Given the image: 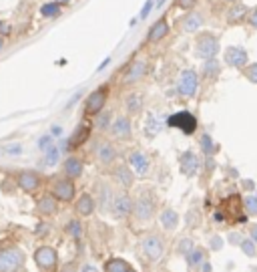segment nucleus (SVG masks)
Instances as JSON below:
<instances>
[{"mask_svg":"<svg viewBox=\"0 0 257 272\" xmlns=\"http://www.w3.org/2000/svg\"><path fill=\"white\" fill-rule=\"evenodd\" d=\"M54 2H56V4H69L71 0H54Z\"/></svg>","mask_w":257,"mask_h":272,"instance_id":"nucleus-52","label":"nucleus"},{"mask_svg":"<svg viewBox=\"0 0 257 272\" xmlns=\"http://www.w3.org/2000/svg\"><path fill=\"white\" fill-rule=\"evenodd\" d=\"M139 250L147 262H161L165 256V238L157 232L145 234L139 242Z\"/></svg>","mask_w":257,"mask_h":272,"instance_id":"nucleus-3","label":"nucleus"},{"mask_svg":"<svg viewBox=\"0 0 257 272\" xmlns=\"http://www.w3.org/2000/svg\"><path fill=\"white\" fill-rule=\"evenodd\" d=\"M64 232H67V236H71L73 240H80V238H82V232H84L82 222H80L78 218L69 220V222H67V226H64Z\"/></svg>","mask_w":257,"mask_h":272,"instance_id":"nucleus-33","label":"nucleus"},{"mask_svg":"<svg viewBox=\"0 0 257 272\" xmlns=\"http://www.w3.org/2000/svg\"><path fill=\"white\" fill-rule=\"evenodd\" d=\"M165 127V121L155 113V111H149L147 117H145V125H143V133L149 137V139H153L157 137Z\"/></svg>","mask_w":257,"mask_h":272,"instance_id":"nucleus-25","label":"nucleus"},{"mask_svg":"<svg viewBox=\"0 0 257 272\" xmlns=\"http://www.w3.org/2000/svg\"><path fill=\"white\" fill-rule=\"evenodd\" d=\"M111 178L121 185V190H131V187L135 185V172L131 170V165L128 163H115L111 167Z\"/></svg>","mask_w":257,"mask_h":272,"instance_id":"nucleus-14","label":"nucleus"},{"mask_svg":"<svg viewBox=\"0 0 257 272\" xmlns=\"http://www.w3.org/2000/svg\"><path fill=\"white\" fill-rule=\"evenodd\" d=\"M0 272H26V254L16 242L0 244Z\"/></svg>","mask_w":257,"mask_h":272,"instance_id":"nucleus-2","label":"nucleus"},{"mask_svg":"<svg viewBox=\"0 0 257 272\" xmlns=\"http://www.w3.org/2000/svg\"><path fill=\"white\" fill-rule=\"evenodd\" d=\"M80 272H101V270H97L95 266H91V264H87V266H82V270Z\"/></svg>","mask_w":257,"mask_h":272,"instance_id":"nucleus-51","label":"nucleus"},{"mask_svg":"<svg viewBox=\"0 0 257 272\" xmlns=\"http://www.w3.org/2000/svg\"><path fill=\"white\" fill-rule=\"evenodd\" d=\"M2 49H4V38H0V53H2Z\"/></svg>","mask_w":257,"mask_h":272,"instance_id":"nucleus-54","label":"nucleus"},{"mask_svg":"<svg viewBox=\"0 0 257 272\" xmlns=\"http://www.w3.org/2000/svg\"><path fill=\"white\" fill-rule=\"evenodd\" d=\"M227 2H239V0H227Z\"/></svg>","mask_w":257,"mask_h":272,"instance_id":"nucleus-55","label":"nucleus"},{"mask_svg":"<svg viewBox=\"0 0 257 272\" xmlns=\"http://www.w3.org/2000/svg\"><path fill=\"white\" fill-rule=\"evenodd\" d=\"M145 107V97L141 91H131L125 97V113L127 117H137L143 113Z\"/></svg>","mask_w":257,"mask_h":272,"instance_id":"nucleus-21","label":"nucleus"},{"mask_svg":"<svg viewBox=\"0 0 257 272\" xmlns=\"http://www.w3.org/2000/svg\"><path fill=\"white\" fill-rule=\"evenodd\" d=\"M111 137L119 139V141H127V139H131L133 135V123H131V117H127V115H119L115 117L113 125H111V129H109Z\"/></svg>","mask_w":257,"mask_h":272,"instance_id":"nucleus-18","label":"nucleus"},{"mask_svg":"<svg viewBox=\"0 0 257 272\" xmlns=\"http://www.w3.org/2000/svg\"><path fill=\"white\" fill-rule=\"evenodd\" d=\"M195 55L199 59H215L219 55V38L211 32H201L195 38Z\"/></svg>","mask_w":257,"mask_h":272,"instance_id":"nucleus-10","label":"nucleus"},{"mask_svg":"<svg viewBox=\"0 0 257 272\" xmlns=\"http://www.w3.org/2000/svg\"><path fill=\"white\" fill-rule=\"evenodd\" d=\"M113 113L111 111H106V109H103L99 115H95V123H93V127L99 131V133H106L111 129V125H113Z\"/></svg>","mask_w":257,"mask_h":272,"instance_id":"nucleus-31","label":"nucleus"},{"mask_svg":"<svg viewBox=\"0 0 257 272\" xmlns=\"http://www.w3.org/2000/svg\"><path fill=\"white\" fill-rule=\"evenodd\" d=\"M195 272H213V266H211V262H209V260H205V262H203V264H201Z\"/></svg>","mask_w":257,"mask_h":272,"instance_id":"nucleus-48","label":"nucleus"},{"mask_svg":"<svg viewBox=\"0 0 257 272\" xmlns=\"http://www.w3.org/2000/svg\"><path fill=\"white\" fill-rule=\"evenodd\" d=\"M239 248H241V252H243L245 256H249V258H253L255 252H257V244H255L251 238H241Z\"/></svg>","mask_w":257,"mask_h":272,"instance_id":"nucleus-37","label":"nucleus"},{"mask_svg":"<svg viewBox=\"0 0 257 272\" xmlns=\"http://www.w3.org/2000/svg\"><path fill=\"white\" fill-rule=\"evenodd\" d=\"M199 145H201V150H203L205 155H213L217 151V145H215V141H213V137L209 133H203L199 137Z\"/></svg>","mask_w":257,"mask_h":272,"instance_id":"nucleus-34","label":"nucleus"},{"mask_svg":"<svg viewBox=\"0 0 257 272\" xmlns=\"http://www.w3.org/2000/svg\"><path fill=\"white\" fill-rule=\"evenodd\" d=\"M58 157H60V151H58V148L54 145V148H51L49 151H47V155H45V165H56V161H58Z\"/></svg>","mask_w":257,"mask_h":272,"instance_id":"nucleus-39","label":"nucleus"},{"mask_svg":"<svg viewBox=\"0 0 257 272\" xmlns=\"http://www.w3.org/2000/svg\"><path fill=\"white\" fill-rule=\"evenodd\" d=\"M95 210H97V200L93 194L84 192L75 200V212L78 218H91L95 214Z\"/></svg>","mask_w":257,"mask_h":272,"instance_id":"nucleus-20","label":"nucleus"},{"mask_svg":"<svg viewBox=\"0 0 257 272\" xmlns=\"http://www.w3.org/2000/svg\"><path fill=\"white\" fill-rule=\"evenodd\" d=\"M20 150H23V148H20L18 143H16V145H12V148H6V151H8V153H20Z\"/></svg>","mask_w":257,"mask_h":272,"instance_id":"nucleus-50","label":"nucleus"},{"mask_svg":"<svg viewBox=\"0 0 257 272\" xmlns=\"http://www.w3.org/2000/svg\"><path fill=\"white\" fill-rule=\"evenodd\" d=\"M203 25H205L203 14L201 12H191V14H185V18L181 20V30L183 32H197Z\"/></svg>","mask_w":257,"mask_h":272,"instance_id":"nucleus-29","label":"nucleus"},{"mask_svg":"<svg viewBox=\"0 0 257 272\" xmlns=\"http://www.w3.org/2000/svg\"><path fill=\"white\" fill-rule=\"evenodd\" d=\"M51 148H54V143H52V135H45V137H40L38 139V150L40 151H49Z\"/></svg>","mask_w":257,"mask_h":272,"instance_id":"nucleus-41","label":"nucleus"},{"mask_svg":"<svg viewBox=\"0 0 257 272\" xmlns=\"http://www.w3.org/2000/svg\"><path fill=\"white\" fill-rule=\"evenodd\" d=\"M157 214H159V204H157L155 190H151V187H141L139 194L135 196L133 218L139 224H147V222H151Z\"/></svg>","mask_w":257,"mask_h":272,"instance_id":"nucleus-1","label":"nucleus"},{"mask_svg":"<svg viewBox=\"0 0 257 272\" xmlns=\"http://www.w3.org/2000/svg\"><path fill=\"white\" fill-rule=\"evenodd\" d=\"M193 248H195V240L189 238V236H185V238H181V240H179V244H177V254H181V256L185 258Z\"/></svg>","mask_w":257,"mask_h":272,"instance_id":"nucleus-35","label":"nucleus"},{"mask_svg":"<svg viewBox=\"0 0 257 272\" xmlns=\"http://www.w3.org/2000/svg\"><path fill=\"white\" fill-rule=\"evenodd\" d=\"M167 125L173 129L183 131L185 135H193L197 131V117L193 115L191 111H177L167 119Z\"/></svg>","mask_w":257,"mask_h":272,"instance_id":"nucleus-11","label":"nucleus"},{"mask_svg":"<svg viewBox=\"0 0 257 272\" xmlns=\"http://www.w3.org/2000/svg\"><path fill=\"white\" fill-rule=\"evenodd\" d=\"M205 260H209V258H207V250L201 248V246H195V248H193L191 252L185 256V262H187V266H189L191 270H197Z\"/></svg>","mask_w":257,"mask_h":272,"instance_id":"nucleus-30","label":"nucleus"},{"mask_svg":"<svg viewBox=\"0 0 257 272\" xmlns=\"http://www.w3.org/2000/svg\"><path fill=\"white\" fill-rule=\"evenodd\" d=\"M58 210H60V202L51 192L40 194V198L36 200V212L40 218H52L58 214Z\"/></svg>","mask_w":257,"mask_h":272,"instance_id":"nucleus-17","label":"nucleus"},{"mask_svg":"<svg viewBox=\"0 0 257 272\" xmlns=\"http://www.w3.org/2000/svg\"><path fill=\"white\" fill-rule=\"evenodd\" d=\"M12 32V27L6 23V20H0V38L2 36H8Z\"/></svg>","mask_w":257,"mask_h":272,"instance_id":"nucleus-44","label":"nucleus"},{"mask_svg":"<svg viewBox=\"0 0 257 272\" xmlns=\"http://www.w3.org/2000/svg\"><path fill=\"white\" fill-rule=\"evenodd\" d=\"M62 174L71 180H78L84 174V161L78 155H69L62 161Z\"/></svg>","mask_w":257,"mask_h":272,"instance_id":"nucleus-24","label":"nucleus"},{"mask_svg":"<svg viewBox=\"0 0 257 272\" xmlns=\"http://www.w3.org/2000/svg\"><path fill=\"white\" fill-rule=\"evenodd\" d=\"M169 34V23L165 18H161V20H157V23L149 29V34H147V43H151V45H157V43H161V40L165 38Z\"/></svg>","mask_w":257,"mask_h":272,"instance_id":"nucleus-28","label":"nucleus"},{"mask_svg":"<svg viewBox=\"0 0 257 272\" xmlns=\"http://www.w3.org/2000/svg\"><path fill=\"white\" fill-rule=\"evenodd\" d=\"M221 62L217 60V59H209V60H205L203 62V69H201V81H205V83H215L217 79H219V75H221Z\"/></svg>","mask_w":257,"mask_h":272,"instance_id":"nucleus-26","label":"nucleus"},{"mask_svg":"<svg viewBox=\"0 0 257 272\" xmlns=\"http://www.w3.org/2000/svg\"><path fill=\"white\" fill-rule=\"evenodd\" d=\"M241 71H243V77L247 81H251V83H255V85H257V62H251V65H247Z\"/></svg>","mask_w":257,"mask_h":272,"instance_id":"nucleus-40","label":"nucleus"},{"mask_svg":"<svg viewBox=\"0 0 257 272\" xmlns=\"http://www.w3.org/2000/svg\"><path fill=\"white\" fill-rule=\"evenodd\" d=\"M133 208H135V198L127 190H121L113 196L109 204V214L113 220H127L133 216Z\"/></svg>","mask_w":257,"mask_h":272,"instance_id":"nucleus-4","label":"nucleus"},{"mask_svg":"<svg viewBox=\"0 0 257 272\" xmlns=\"http://www.w3.org/2000/svg\"><path fill=\"white\" fill-rule=\"evenodd\" d=\"M149 73V60L147 59H135L133 62H128V67L123 75V85H137L139 81H143Z\"/></svg>","mask_w":257,"mask_h":272,"instance_id":"nucleus-13","label":"nucleus"},{"mask_svg":"<svg viewBox=\"0 0 257 272\" xmlns=\"http://www.w3.org/2000/svg\"><path fill=\"white\" fill-rule=\"evenodd\" d=\"M127 159H128L127 163L131 165V170H133L135 176H139V178H145V176L149 174V170H151V159H149V155H147L145 151L135 150V151L128 153Z\"/></svg>","mask_w":257,"mask_h":272,"instance_id":"nucleus-19","label":"nucleus"},{"mask_svg":"<svg viewBox=\"0 0 257 272\" xmlns=\"http://www.w3.org/2000/svg\"><path fill=\"white\" fill-rule=\"evenodd\" d=\"M128 272H137V270H135V268H131V270H128Z\"/></svg>","mask_w":257,"mask_h":272,"instance_id":"nucleus-56","label":"nucleus"},{"mask_svg":"<svg viewBox=\"0 0 257 272\" xmlns=\"http://www.w3.org/2000/svg\"><path fill=\"white\" fill-rule=\"evenodd\" d=\"M243 212L247 216H257V196H245L243 198Z\"/></svg>","mask_w":257,"mask_h":272,"instance_id":"nucleus-36","label":"nucleus"},{"mask_svg":"<svg viewBox=\"0 0 257 272\" xmlns=\"http://www.w3.org/2000/svg\"><path fill=\"white\" fill-rule=\"evenodd\" d=\"M247 18H249V8L245 4H241V2H235L225 14L227 25H241V23H245Z\"/></svg>","mask_w":257,"mask_h":272,"instance_id":"nucleus-27","label":"nucleus"},{"mask_svg":"<svg viewBox=\"0 0 257 272\" xmlns=\"http://www.w3.org/2000/svg\"><path fill=\"white\" fill-rule=\"evenodd\" d=\"M40 14L45 16V18H56V16L60 14V4H56V2L42 4V8H40Z\"/></svg>","mask_w":257,"mask_h":272,"instance_id":"nucleus-38","label":"nucleus"},{"mask_svg":"<svg viewBox=\"0 0 257 272\" xmlns=\"http://www.w3.org/2000/svg\"><path fill=\"white\" fill-rule=\"evenodd\" d=\"M106 101H109V87L103 85V87L95 89V91L87 97V101H84V115H87V117L99 115V113L106 107Z\"/></svg>","mask_w":257,"mask_h":272,"instance_id":"nucleus-12","label":"nucleus"},{"mask_svg":"<svg viewBox=\"0 0 257 272\" xmlns=\"http://www.w3.org/2000/svg\"><path fill=\"white\" fill-rule=\"evenodd\" d=\"M32 260L40 272H58V264H60L58 252H56V248L49 244H40L32 252Z\"/></svg>","mask_w":257,"mask_h":272,"instance_id":"nucleus-5","label":"nucleus"},{"mask_svg":"<svg viewBox=\"0 0 257 272\" xmlns=\"http://www.w3.org/2000/svg\"><path fill=\"white\" fill-rule=\"evenodd\" d=\"M133 266L128 264L125 258H109L103 266V272H128Z\"/></svg>","mask_w":257,"mask_h":272,"instance_id":"nucleus-32","label":"nucleus"},{"mask_svg":"<svg viewBox=\"0 0 257 272\" xmlns=\"http://www.w3.org/2000/svg\"><path fill=\"white\" fill-rule=\"evenodd\" d=\"M52 133H54V135H58V133H60V127H58V125H54V127H52Z\"/></svg>","mask_w":257,"mask_h":272,"instance_id":"nucleus-53","label":"nucleus"},{"mask_svg":"<svg viewBox=\"0 0 257 272\" xmlns=\"http://www.w3.org/2000/svg\"><path fill=\"white\" fill-rule=\"evenodd\" d=\"M91 133H93V125L89 123H80L78 127L75 129V133L69 137L67 141V150H77L80 145H84L89 139H91Z\"/></svg>","mask_w":257,"mask_h":272,"instance_id":"nucleus-23","label":"nucleus"},{"mask_svg":"<svg viewBox=\"0 0 257 272\" xmlns=\"http://www.w3.org/2000/svg\"><path fill=\"white\" fill-rule=\"evenodd\" d=\"M255 196H257V194H255Z\"/></svg>","mask_w":257,"mask_h":272,"instance_id":"nucleus-57","label":"nucleus"},{"mask_svg":"<svg viewBox=\"0 0 257 272\" xmlns=\"http://www.w3.org/2000/svg\"><path fill=\"white\" fill-rule=\"evenodd\" d=\"M179 170L187 178H195L199 174V170H201V159H199V155L193 151V150L183 151L179 155Z\"/></svg>","mask_w":257,"mask_h":272,"instance_id":"nucleus-16","label":"nucleus"},{"mask_svg":"<svg viewBox=\"0 0 257 272\" xmlns=\"http://www.w3.org/2000/svg\"><path fill=\"white\" fill-rule=\"evenodd\" d=\"M14 190H18L16 180H10V183H8V180H4V183H2V192H4V194H14Z\"/></svg>","mask_w":257,"mask_h":272,"instance_id":"nucleus-43","label":"nucleus"},{"mask_svg":"<svg viewBox=\"0 0 257 272\" xmlns=\"http://www.w3.org/2000/svg\"><path fill=\"white\" fill-rule=\"evenodd\" d=\"M199 75L195 69H183L177 77V93L183 99H193L199 91Z\"/></svg>","mask_w":257,"mask_h":272,"instance_id":"nucleus-8","label":"nucleus"},{"mask_svg":"<svg viewBox=\"0 0 257 272\" xmlns=\"http://www.w3.org/2000/svg\"><path fill=\"white\" fill-rule=\"evenodd\" d=\"M151 8H153V0H149V2L143 6V10H141V18H147L149 12H151Z\"/></svg>","mask_w":257,"mask_h":272,"instance_id":"nucleus-47","label":"nucleus"},{"mask_svg":"<svg viewBox=\"0 0 257 272\" xmlns=\"http://www.w3.org/2000/svg\"><path fill=\"white\" fill-rule=\"evenodd\" d=\"M16 180V185H18V190L20 192H25V194H38L42 190V183H45V180H42V176L34 170H23V172H18L14 176Z\"/></svg>","mask_w":257,"mask_h":272,"instance_id":"nucleus-9","label":"nucleus"},{"mask_svg":"<svg viewBox=\"0 0 257 272\" xmlns=\"http://www.w3.org/2000/svg\"><path fill=\"white\" fill-rule=\"evenodd\" d=\"M49 192L60 202V204H71L77 200V183L75 180L67 178V176H62V178H56L52 180L51 187H49Z\"/></svg>","mask_w":257,"mask_h":272,"instance_id":"nucleus-7","label":"nucleus"},{"mask_svg":"<svg viewBox=\"0 0 257 272\" xmlns=\"http://www.w3.org/2000/svg\"><path fill=\"white\" fill-rule=\"evenodd\" d=\"M195 4H197V0H175V6L181 10H191Z\"/></svg>","mask_w":257,"mask_h":272,"instance_id":"nucleus-42","label":"nucleus"},{"mask_svg":"<svg viewBox=\"0 0 257 272\" xmlns=\"http://www.w3.org/2000/svg\"><path fill=\"white\" fill-rule=\"evenodd\" d=\"M157 220L165 232H173V230H177L181 224V216L177 210H173V208H163V210L157 214Z\"/></svg>","mask_w":257,"mask_h":272,"instance_id":"nucleus-22","label":"nucleus"},{"mask_svg":"<svg viewBox=\"0 0 257 272\" xmlns=\"http://www.w3.org/2000/svg\"><path fill=\"white\" fill-rule=\"evenodd\" d=\"M247 20H249V25H251L253 29H257V6L249 12V18H247Z\"/></svg>","mask_w":257,"mask_h":272,"instance_id":"nucleus-46","label":"nucleus"},{"mask_svg":"<svg viewBox=\"0 0 257 272\" xmlns=\"http://www.w3.org/2000/svg\"><path fill=\"white\" fill-rule=\"evenodd\" d=\"M221 244H223V242H221V238H219V236H215V238H213V242H211V248H213V250H219V248H221Z\"/></svg>","mask_w":257,"mask_h":272,"instance_id":"nucleus-49","label":"nucleus"},{"mask_svg":"<svg viewBox=\"0 0 257 272\" xmlns=\"http://www.w3.org/2000/svg\"><path fill=\"white\" fill-rule=\"evenodd\" d=\"M223 62L227 67H231V69H245L247 67V62H249V55H247V51L243 49V47H227L225 51H223Z\"/></svg>","mask_w":257,"mask_h":272,"instance_id":"nucleus-15","label":"nucleus"},{"mask_svg":"<svg viewBox=\"0 0 257 272\" xmlns=\"http://www.w3.org/2000/svg\"><path fill=\"white\" fill-rule=\"evenodd\" d=\"M93 157H95V161H99L104 167H113L115 161H117V157H119V151H117L115 143L111 139L99 137L93 143Z\"/></svg>","mask_w":257,"mask_h":272,"instance_id":"nucleus-6","label":"nucleus"},{"mask_svg":"<svg viewBox=\"0 0 257 272\" xmlns=\"http://www.w3.org/2000/svg\"><path fill=\"white\" fill-rule=\"evenodd\" d=\"M247 232H249V238H251L255 244H257V224H249Z\"/></svg>","mask_w":257,"mask_h":272,"instance_id":"nucleus-45","label":"nucleus"}]
</instances>
